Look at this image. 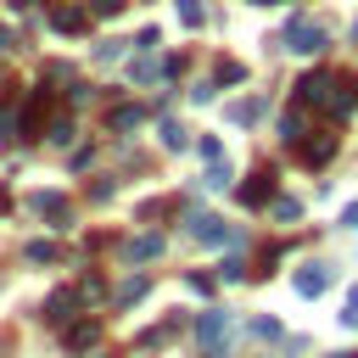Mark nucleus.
<instances>
[{"instance_id":"obj_18","label":"nucleus","mask_w":358,"mask_h":358,"mask_svg":"<svg viewBox=\"0 0 358 358\" xmlns=\"http://www.w3.org/2000/svg\"><path fill=\"white\" fill-rule=\"evenodd\" d=\"M45 140L67 145V140H73V117H62V112H56V117H50V129H45Z\"/></svg>"},{"instance_id":"obj_9","label":"nucleus","mask_w":358,"mask_h":358,"mask_svg":"<svg viewBox=\"0 0 358 358\" xmlns=\"http://www.w3.org/2000/svg\"><path fill=\"white\" fill-rule=\"evenodd\" d=\"M62 341H67V352H90V347L101 341V319H73V324H62Z\"/></svg>"},{"instance_id":"obj_4","label":"nucleus","mask_w":358,"mask_h":358,"mask_svg":"<svg viewBox=\"0 0 358 358\" xmlns=\"http://www.w3.org/2000/svg\"><path fill=\"white\" fill-rule=\"evenodd\" d=\"M291 145H296V162H302V168H324V162L336 157V134H330V129H313V134L302 129Z\"/></svg>"},{"instance_id":"obj_12","label":"nucleus","mask_w":358,"mask_h":358,"mask_svg":"<svg viewBox=\"0 0 358 358\" xmlns=\"http://www.w3.org/2000/svg\"><path fill=\"white\" fill-rule=\"evenodd\" d=\"M45 319H50V324H73V319H78V291H56V296L45 302Z\"/></svg>"},{"instance_id":"obj_20","label":"nucleus","mask_w":358,"mask_h":358,"mask_svg":"<svg viewBox=\"0 0 358 358\" xmlns=\"http://www.w3.org/2000/svg\"><path fill=\"white\" fill-rule=\"evenodd\" d=\"M173 330H179V319H162L157 330H145V336H140V347H162V341H168Z\"/></svg>"},{"instance_id":"obj_15","label":"nucleus","mask_w":358,"mask_h":358,"mask_svg":"<svg viewBox=\"0 0 358 358\" xmlns=\"http://www.w3.org/2000/svg\"><path fill=\"white\" fill-rule=\"evenodd\" d=\"M145 285H151L145 274H134V280H123V291H117V308H129V302H140V296H145Z\"/></svg>"},{"instance_id":"obj_14","label":"nucleus","mask_w":358,"mask_h":358,"mask_svg":"<svg viewBox=\"0 0 358 358\" xmlns=\"http://www.w3.org/2000/svg\"><path fill=\"white\" fill-rule=\"evenodd\" d=\"M140 117H145L140 106H112V112H106V129H134Z\"/></svg>"},{"instance_id":"obj_6","label":"nucleus","mask_w":358,"mask_h":358,"mask_svg":"<svg viewBox=\"0 0 358 358\" xmlns=\"http://www.w3.org/2000/svg\"><path fill=\"white\" fill-rule=\"evenodd\" d=\"M190 235H196L201 246H235V241H241L235 224H224V218H213V213H196V218H190Z\"/></svg>"},{"instance_id":"obj_25","label":"nucleus","mask_w":358,"mask_h":358,"mask_svg":"<svg viewBox=\"0 0 358 358\" xmlns=\"http://www.w3.org/2000/svg\"><path fill=\"white\" fill-rule=\"evenodd\" d=\"M123 56V39H106V45H95V62H117Z\"/></svg>"},{"instance_id":"obj_13","label":"nucleus","mask_w":358,"mask_h":358,"mask_svg":"<svg viewBox=\"0 0 358 358\" xmlns=\"http://www.w3.org/2000/svg\"><path fill=\"white\" fill-rule=\"evenodd\" d=\"M157 252H162V235H134V241L123 246V257H129V263H151Z\"/></svg>"},{"instance_id":"obj_21","label":"nucleus","mask_w":358,"mask_h":358,"mask_svg":"<svg viewBox=\"0 0 358 358\" xmlns=\"http://www.w3.org/2000/svg\"><path fill=\"white\" fill-rule=\"evenodd\" d=\"M162 145H168V151H185V129H179V123H173V117H168V123H162Z\"/></svg>"},{"instance_id":"obj_33","label":"nucleus","mask_w":358,"mask_h":358,"mask_svg":"<svg viewBox=\"0 0 358 358\" xmlns=\"http://www.w3.org/2000/svg\"><path fill=\"white\" fill-rule=\"evenodd\" d=\"M0 50H17V39H11V28L0 22Z\"/></svg>"},{"instance_id":"obj_22","label":"nucleus","mask_w":358,"mask_h":358,"mask_svg":"<svg viewBox=\"0 0 358 358\" xmlns=\"http://www.w3.org/2000/svg\"><path fill=\"white\" fill-rule=\"evenodd\" d=\"M341 324H347V330H358V285H352V291H347V302H341Z\"/></svg>"},{"instance_id":"obj_31","label":"nucleus","mask_w":358,"mask_h":358,"mask_svg":"<svg viewBox=\"0 0 358 358\" xmlns=\"http://www.w3.org/2000/svg\"><path fill=\"white\" fill-rule=\"evenodd\" d=\"M201 157H207V162H224V145H218V140L207 134V140H201Z\"/></svg>"},{"instance_id":"obj_17","label":"nucleus","mask_w":358,"mask_h":358,"mask_svg":"<svg viewBox=\"0 0 358 358\" xmlns=\"http://www.w3.org/2000/svg\"><path fill=\"white\" fill-rule=\"evenodd\" d=\"M257 112H263V101H235L229 106V123H257Z\"/></svg>"},{"instance_id":"obj_11","label":"nucleus","mask_w":358,"mask_h":358,"mask_svg":"<svg viewBox=\"0 0 358 358\" xmlns=\"http://www.w3.org/2000/svg\"><path fill=\"white\" fill-rule=\"evenodd\" d=\"M50 28L56 34H84L90 28V6H56L50 11Z\"/></svg>"},{"instance_id":"obj_29","label":"nucleus","mask_w":358,"mask_h":358,"mask_svg":"<svg viewBox=\"0 0 358 358\" xmlns=\"http://www.w3.org/2000/svg\"><path fill=\"white\" fill-rule=\"evenodd\" d=\"M252 336H257V341H274L280 324H274V319H252Z\"/></svg>"},{"instance_id":"obj_34","label":"nucleus","mask_w":358,"mask_h":358,"mask_svg":"<svg viewBox=\"0 0 358 358\" xmlns=\"http://www.w3.org/2000/svg\"><path fill=\"white\" fill-rule=\"evenodd\" d=\"M252 6H285V0H252Z\"/></svg>"},{"instance_id":"obj_1","label":"nucleus","mask_w":358,"mask_h":358,"mask_svg":"<svg viewBox=\"0 0 358 358\" xmlns=\"http://www.w3.org/2000/svg\"><path fill=\"white\" fill-rule=\"evenodd\" d=\"M336 84H341L336 73L313 67V73H302V78H296V101H302V106H319V112H330V106H336Z\"/></svg>"},{"instance_id":"obj_28","label":"nucleus","mask_w":358,"mask_h":358,"mask_svg":"<svg viewBox=\"0 0 358 358\" xmlns=\"http://www.w3.org/2000/svg\"><path fill=\"white\" fill-rule=\"evenodd\" d=\"M28 257H34V263H50L56 246H50V241H28Z\"/></svg>"},{"instance_id":"obj_7","label":"nucleus","mask_w":358,"mask_h":358,"mask_svg":"<svg viewBox=\"0 0 358 358\" xmlns=\"http://www.w3.org/2000/svg\"><path fill=\"white\" fill-rule=\"evenodd\" d=\"M274 179H280V173H274L268 162H257V168L246 173V185H241V201H246V207H263V201H274Z\"/></svg>"},{"instance_id":"obj_3","label":"nucleus","mask_w":358,"mask_h":358,"mask_svg":"<svg viewBox=\"0 0 358 358\" xmlns=\"http://www.w3.org/2000/svg\"><path fill=\"white\" fill-rule=\"evenodd\" d=\"M280 45L296 50V56H319V50H324V28H319L313 17H291V28L280 34Z\"/></svg>"},{"instance_id":"obj_35","label":"nucleus","mask_w":358,"mask_h":358,"mask_svg":"<svg viewBox=\"0 0 358 358\" xmlns=\"http://www.w3.org/2000/svg\"><path fill=\"white\" fill-rule=\"evenodd\" d=\"M352 39H358V22H352Z\"/></svg>"},{"instance_id":"obj_19","label":"nucleus","mask_w":358,"mask_h":358,"mask_svg":"<svg viewBox=\"0 0 358 358\" xmlns=\"http://www.w3.org/2000/svg\"><path fill=\"white\" fill-rule=\"evenodd\" d=\"M201 185H207V190H224V185H229V162H207Z\"/></svg>"},{"instance_id":"obj_27","label":"nucleus","mask_w":358,"mask_h":358,"mask_svg":"<svg viewBox=\"0 0 358 358\" xmlns=\"http://www.w3.org/2000/svg\"><path fill=\"white\" fill-rule=\"evenodd\" d=\"M296 213H302V207H296V201H291V196H274V218H285V224H291V218H296Z\"/></svg>"},{"instance_id":"obj_16","label":"nucleus","mask_w":358,"mask_h":358,"mask_svg":"<svg viewBox=\"0 0 358 358\" xmlns=\"http://www.w3.org/2000/svg\"><path fill=\"white\" fill-rule=\"evenodd\" d=\"M173 6H179V22H185V28H201V22H207L201 0H173Z\"/></svg>"},{"instance_id":"obj_23","label":"nucleus","mask_w":358,"mask_h":358,"mask_svg":"<svg viewBox=\"0 0 358 358\" xmlns=\"http://www.w3.org/2000/svg\"><path fill=\"white\" fill-rule=\"evenodd\" d=\"M129 73H134V84H151V78H157V62H151V56H140Z\"/></svg>"},{"instance_id":"obj_30","label":"nucleus","mask_w":358,"mask_h":358,"mask_svg":"<svg viewBox=\"0 0 358 358\" xmlns=\"http://www.w3.org/2000/svg\"><path fill=\"white\" fill-rule=\"evenodd\" d=\"M123 0H90V17H117Z\"/></svg>"},{"instance_id":"obj_32","label":"nucleus","mask_w":358,"mask_h":358,"mask_svg":"<svg viewBox=\"0 0 358 358\" xmlns=\"http://www.w3.org/2000/svg\"><path fill=\"white\" fill-rule=\"evenodd\" d=\"M341 224H347V229H358V201H352V207L341 213Z\"/></svg>"},{"instance_id":"obj_5","label":"nucleus","mask_w":358,"mask_h":358,"mask_svg":"<svg viewBox=\"0 0 358 358\" xmlns=\"http://www.w3.org/2000/svg\"><path fill=\"white\" fill-rule=\"evenodd\" d=\"M196 341H201V352H207V358H218V352H224V341H229V313H224V308H207V313L196 319Z\"/></svg>"},{"instance_id":"obj_36","label":"nucleus","mask_w":358,"mask_h":358,"mask_svg":"<svg viewBox=\"0 0 358 358\" xmlns=\"http://www.w3.org/2000/svg\"><path fill=\"white\" fill-rule=\"evenodd\" d=\"M330 358H347V352H330Z\"/></svg>"},{"instance_id":"obj_10","label":"nucleus","mask_w":358,"mask_h":358,"mask_svg":"<svg viewBox=\"0 0 358 358\" xmlns=\"http://www.w3.org/2000/svg\"><path fill=\"white\" fill-rule=\"evenodd\" d=\"M330 280H336V274H330V263H302L291 285H296V296H319V291H324Z\"/></svg>"},{"instance_id":"obj_2","label":"nucleus","mask_w":358,"mask_h":358,"mask_svg":"<svg viewBox=\"0 0 358 358\" xmlns=\"http://www.w3.org/2000/svg\"><path fill=\"white\" fill-rule=\"evenodd\" d=\"M50 117H56L50 90H34V95L22 101V112H17V134H22V140H39V134L50 129Z\"/></svg>"},{"instance_id":"obj_24","label":"nucleus","mask_w":358,"mask_h":358,"mask_svg":"<svg viewBox=\"0 0 358 358\" xmlns=\"http://www.w3.org/2000/svg\"><path fill=\"white\" fill-rule=\"evenodd\" d=\"M241 78H246L241 62H218V84H241Z\"/></svg>"},{"instance_id":"obj_26","label":"nucleus","mask_w":358,"mask_h":358,"mask_svg":"<svg viewBox=\"0 0 358 358\" xmlns=\"http://www.w3.org/2000/svg\"><path fill=\"white\" fill-rule=\"evenodd\" d=\"M280 134L296 140V134H302V112H285V117H280Z\"/></svg>"},{"instance_id":"obj_8","label":"nucleus","mask_w":358,"mask_h":358,"mask_svg":"<svg viewBox=\"0 0 358 358\" xmlns=\"http://www.w3.org/2000/svg\"><path fill=\"white\" fill-rule=\"evenodd\" d=\"M28 207H34V213H45L56 229H67V224H73V207H67V196H56V190H39V196H28Z\"/></svg>"}]
</instances>
